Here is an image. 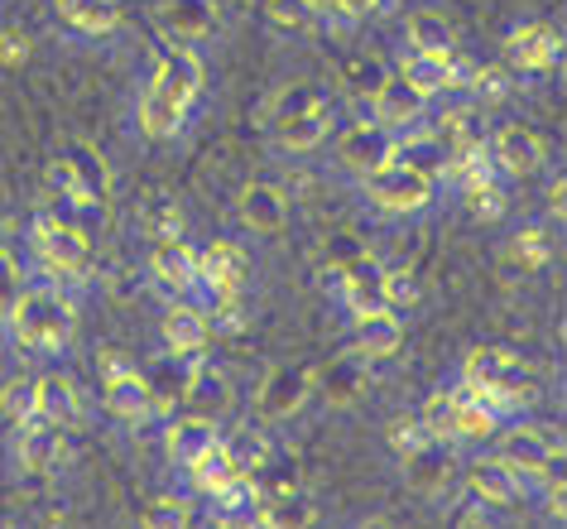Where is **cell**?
Masks as SVG:
<instances>
[{"mask_svg":"<svg viewBox=\"0 0 567 529\" xmlns=\"http://www.w3.org/2000/svg\"><path fill=\"white\" fill-rule=\"evenodd\" d=\"M102 399H106L111 419H121L131 428L150 419V380L116 347H102Z\"/></svg>","mask_w":567,"mask_h":529,"instance_id":"obj_3","label":"cell"},{"mask_svg":"<svg viewBox=\"0 0 567 529\" xmlns=\"http://www.w3.org/2000/svg\"><path fill=\"white\" fill-rule=\"evenodd\" d=\"M212 327H226V333H240V327L250 323L246 313V298L240 294H212V313H207Z\"/></svg>","mask_w":567,"mask_h":529,"instance_id":"obj_49","label":"cell"},{"mask_svg":"<svg viewBox=\"0 0 567 529\" xmlns=\"http://www.w3.org/2000/svg\"><path fill=\"white\" fill-rule=\"evenodd\" d=\"M78 414H82V399H78L73 376H63V370H49V376L34 380V419L59 424V428H73Z\"/></svg>","mask_w":567,"mask_h":529,"instance_id":"obj_22","label":"cell"},{"mask_svg":"<svg viewBox=\"0 0 567 529\" xmlns=\"http://www.w3.org/2000/svg\"><path fill=\"white\" fill-rule=\"evenodd\" d=\"M404 347V323L394 318V308H375V313H357L351 323V352L361 362H390Z\"/></svg>","mask_w":567,"mask_h":529,"instance_id":"obj_14","label":"cell"},{"mask_svg":"<svg viewBox=\"0 0 567 529\" xmlns=\"http://www.w3.org/2000/svg\"><path fill=\"white\" fill-rule=\"evenodd\" d=\"M188 116L193 111H183L178 102H168V96H159L154 88L140 92V131L150 140H178L188 131Z\"/></svg>","mask_w":567,"mask_h":529,"instance_id":"obj_27","label":"cell"},{"mask_svg":"<svg viewBox=\"0 0 567 529\" xmlns=\"http://www.w3.org/2000/svg\"><path fill=\"white\" fill-rule=\"evenodd\" d=\"M437 140L447 145V154L472 150V145H486V135H481V116H476V102L447 106V111H443V121H437Z\"/></svg>","mask_w":567,"mask_h":529,"instance_id":"obj_35","label":"cell"},{"mask_svg":"<svg viewBox=\"0 0 567 529\" xmlns=\"http://www.w3.org/2000/svg\"><path fill=\"white\" fill-rule=\"evenodd\" d=\"M462 506H466V510L452 515V525H481V520H486V500H481V496H466Z\"/></svg>","mask_w":567,"mask_h":529,"instance_id":"obj_54","label":"cell"},{"mask_svg":"<svg viewBox=\"0 0 567 529\" xmlns=\"http://www.w3.org/2000/svg\"><path fill=\"white\" fill-rule=\"evenodd\" d=\"M486 154L495 164V174L505 179H529L538 164H544V145H538L534 131H524V125H501L491 140H486Z\"/></svg>","mask_w":567,"mask_h":529,"instance_id":"obj_13","label":"cell"},{"mask_svg":"<svg viewBox=\"0 0 567 529\" xmlns=\"http://www.w3.org/2000/svg\"><path fill=\"white\" fill-rule=\"evenodd\" d=\"M30 34L24 30H0V68H20V63H30Z\"/></svg>","mask_w":567,"mask_h":529,"instance_id":"obj_53","label":"cell"},{"mask_svg":"<svg viewBox=\"0 0 567 529\" xmlns=\"http://www.w3.org/2000/svg\"><path fill=\"white\" fill-rule=\"evenodd\" d=\"M212 438H221V434H217V419H203V414H183V419H168V428H164V452H168V462L188 467Z\"/></svg>","mask_w":567,"mask_h":529,"instance_id":"obj_24","label":"cell"},{"mask_svg":"<svg viewBox=\"0 0 567 529\" xmlns=\"http://www.w3.org/2000/svg\"><path fill=\"white\" fill-rule=\"evenodd\" d=\"M150 275L168 294H193L197 289V251L183 236H159L150 246Z\"/></svg>","mask_w":567,"mask_h":529,"instance_id":"obj_15","label":"cell"},{"mask_svg":"<svg viewBox=\"0 0 567 529\" xmlns=\"http://www.w3.org/2000/svg\"><path fill=\"white\" fill-rule=\"evenodd\" d=\"M318 380H322V399H328V405H351V399H361V390H365V362L357 352H347L322 366Z\"/></svg>","mask_w":567,"mask_h":529,"instance_id":"obj_29","label":"cell"},{"mask_svg":"<svg viewBox=\"0 0 567 529\" xmlns=\"http://www.w3.org/2000/svg\"><path fill=\"white\" fill-rule=\"evenodd\" d=\"M385 442H390V448L400 452V457H409V452H419L423 442H433V438H429V428H423L419 419H394V424L385 428Z\"/></svg>","mask_w":567,"mask_h":529,"instance_id":"obj_51","label":"cell"},{"mask_svg":"<svg viewBox=\"0 0 567 529\" xmlns=\"http://www.w3.org/2000/svg\"><path fill=\"white\" fill-rule=\"evenodd\" d=\"M159 337L168 352L178 356H203L207 337H212V323H207V308H193V304H168L164 318H159Z\"/></svg>","mask_w":567,"mask_h":529,"instance_id":"obj_21","label":"cell"},{"mask_svg":"<svg viewBox=\"0 0 567 529\" xmlns=\"http://www.w3.org/2000/svg\"><path fill=\"white\" fill-rule=\"evenodd\" d=\"M462 380H472V385H495V390H509V395L519 390V399H529V385H524L519 362H515L509 352H501V347H476V352H466Z\"/></svg>","mask_w":567,"mask_h":529,"instance_id":"obj_20","label":"cell"},{"mask_svg":"<svg viewBox=\"0 0 567 529\" xmlns=\"http://www.w3.org/2000/svg\"><path fill=\"white\" fill-rule=\"evenodd\" d=\"M212 24H217V10H212V0H168L164 6V30L183 39V44H193V39H207Z\"/></svg>","mask_w":567,"mask_h":529,"instance_id":"obj_31","label":"cell"},{"mask_svg":"<svg viewBox=\"0 0 567 529\" xmlns=\"http://www.w3.org/2000/svg\"><path fill=\"white\" fill-rule=\"evenodd\" d=\"M472 102L476 106H495V102H505L509 92H515V73H509V68H476V78H472Z\"/></svg>","mask_w":567,"mask_h":529,"instance_id":"obj_44","label":"cell"},{"mask_svg":"<svg viewBox=\"0 0 567 529\" xmlns=\"http://www.w3.org/2000/svg\"><path fill=\"white\" fill-rule=\"evenodd\" d=\"M145 236H183V207H174V203H150L145 207Z\"/></svg>","mask_w":567,"mask_h":529,"instance_id":"obj_50","label":"cell"},{"mask_svg":"<svg viewBox=\"0 0 567 529\" xmlns=\"http://www.w3.org/2000/svg\"><path fill=\"white\" fill-rule=\"evenodd\" d=\"M250 269H255L250 251L231 236H221V241H212L207 251H197V284H203L207 294H246Z\"/></svg>","mask_w":567,"mask_h":529,"instance_id":"obj_6","label":"cell"},{"mask_svg":"<svg viewBox=\"0 0 567 529\" xmlns=\"http://www.w3.org/2000/svg\"><path fill=\"white\" fill-rule=\"evenodd\" d=\"M328 131H332V106H318V111H303V116L275 121V140L284 150H293V154L318 150L322 140H328Z\"/></svg>","mask_w":567,"mask_h":529,"instance_id":"obj_28","label":"cell"},{"mask_svg":"<svg viewBox=\"0 0 567 529\" xmlns=\"http://www.w3.org/2000/svg\"><path fill=\"white\" fill-rule=\"evenodd\" d=\"M30 251L44 275H78L87 261V232L68 217H39L30 226Z\"/></svg>","mask_w":567,"mask_h":529,"instance_id":"obj_4","label":"cell"},{"mask_svg":"<svg viewBox=\"0 0 567 529\" xmlns=\"http://www.w3.org/2000/svg\"><path fill=\"white\" fill-rule=\"evenodd\" d=\"M390 160H400L409 169H419V174H429V179H443V164H447V145L437 140V131H400L394 135V154Z\"/></svg>","mask_w":567,"mask_h":529,"instance_id":"obj_25","label":"cell"},{"mask_svg":"<svg viewBox=\"0 0 567 529\" xmlns=\"http://www.w3.org/2000/svg\"><path fill=\"white\" fill-rule=\"evenodd\" d=\"M265 20L279 34H313L318 30V6L313 0H265Z\"/></svg>","mask_w":567,"mask_h":529,"instance_id":"obj_37","label":"cell"},{"mask_svg":"<svg viewBox=\"0 0 567 529\" xmlns=\"http://www.w3.org/2000/svg\"><path fill=\"white\" fill-rule=\"evenodd\" d=\"M452 395H457V390H452ZM495 428H501V414H495V409L476 405V399H457L452 438H462V442H486V438H495Z\"/></svg>","mask_w":567,"mask_h":529,"instance_id":"obj_39","label":"cell"},{"mask_svg":"<svg viewBox=\"0 0 567 529\" xmlns=\"http://www.w3.org/2000/svg\"><path fill=\"white\" fill-rule=\"evenodd\" d=\"M10 337L34 356H53L73 342V304L49 284H24L10 313Z\"/></svg>","mask_w":567,"mask_h":529,"instance_id":"obj_1","label":"cell"},{"mask_svg":"<svg viewBox=\"0 0 567 529\" xmlns=\"http://www.w3.org/2000/svg\"><path fill=\"white\" fill-rule=\"evenodd\" d=\"M150 529H178V525H193V500L188 496H159L154 506L140 515Z\"/></svg>","mask_w":567,"mask_h":529,"instance_id":"obj_46","label":"cell"},{"mask_svg":"<svg viewBox=\"0 0 567 529\" xmlns=\"http://www.w3.org/2000/svg\"><path fill=\"white\" fill-rule=\"evenodd\" d=\"M24 289V269L16 261V251L0 246V327L10 323V313H16V298Z\"/></svg>","mask_w":567,"mask_h":529,"instance_id":"obj_48","label":"cell"},{"mask_svg":"<svg viewBox=\"0 0 567 529\" xmlns=\"http://www.w3.org/2000/svg\"><path fill=\"white\" fill-rule=\"evenodd\" d=\"M150 88L168 96V102H178L183 111H193L207 92V63L197 59L188 44H168V49H159V59H154Z\"/></svg>","mask_w":567,"mask_h":529,"instance_id":"obj_5","label":"cell"},{"mask_svg":"<svg viewBox=\"0 0 567 529\" xmlns=\"http://www.w3.org/2000/svg\"><path fill=\"white\" fill-rule=\"evenodd\" d=\"M385 78H390V68L380 63V59H371V53H361V59H351V63H347V88L357 92L361 102H371V92H375Z\"/></svg>","mask_w":567,"mask_h":529,"instance_id":"obj_47","label":"cell"},{"mask_svg":"<svg viewBox=\"0 0 567 529\" xmlns=\"http://www.w3.org/2000/svg\"><path fill=\"white\" fill-rule=\"evenodd\" d=\"M183 471H188V481H193V491H197V496H212L217 486H226L231 477H240V471L231 467V457H226V442H221V438H212L207 448L197 452Z\"/></svg>","mask_w":567,"mask_h":529,"instance_id":"obj_32","label":"cell"},{"mask_svg":"<svg viewBox=\"0 0 567 529\" xmlns=\"http://www.w3.org/2000/svg\"><path fill=\"white\" fill-rule=\"evenodd\" d=\"M178 405H188V414H203V419H221L226 409H231V385H226L221 370H212L197 362L188 390H183Z\"/></svg>","mask_w":567,"mask_h":529,"instance_id":"obj_26","label":"cell"},{"mask_svg":"<svg viewBox=\"0 0 567 529\" xmlns=\"http://www.w3.org/2000/svg\"><path fill=\"white\" fill-rule=\"evenodd\" d=\"M63 164L73 174V197H68L73 207H102L111 197V169L92 145H68Z\"/></svg>","mask_w":567,"mask_h":529,"instance_id":"obj_19","label":"cell"},{"mask_svg":"<svg viewBox=\"0 0 567 529\" xmlns=\"http://www.w3.org/2000/svg\"><path fill=\"white\" fill-rule=\"evenodd\" d=\"M447 68H452V53H409L400 78L414 82L429 102H437V96H447Z\"/></svg>","mask_w":567,"mask_h":529,"instance_id":"obj_34","label":"cell"},{"mask_svg":"<svg viewBox=\"0 0 567 529\" xmlns=\"http://www.w3.org/2000/svg\"><path fill=\"white\" fill-rule=\"evenodd\" d=\"M553 261V232L548 226H519L515 241H509V265L524 269V275H538Z\"/></svg>","mask_w":567,"mask_h":529,"instance_id":"obj_36","label":"cell"},{"mask_svg":"<svg viewBox=\"0 0 567 529\" xmlns=\"http://www.w3.org/2000/svg\"><path fill=\"white\" fill-rule=\"evenodd\" d=\"M318 520V510L308 506V496L299 491H289V496H269L255 506V525H265V529H303V525H313Z\"/></svg>","mask_w":567,"mask_h":529,"instance_id":"obj_33","label":"cell"},{"mask_svg":"<svg viewBox=\"0 0 567 529\" xmlns=\"http://www.w3.org/2000/svg\"><path fill=\"white\" fill-rule=\"evenodd\" d=\"M466 491L481 496L486 506L509 510V506H519V496H524V477L505 457H476V462L466 467Z\"/></svg>","mask_w":567,"mask_h":529,"instance_id":"obj_17","label":"cell"},{"mask_svg":"<svg viewBox=\"0 0 567 529\" xmlns=\"http://www.w3.org/2000/svg\"><path fill=\"white\" fill-rule=\"evenodd\" d=\"M308 395H313V376H308V370L275 366L260 380V390H255V414H260L265 424H284V419H293V414L308 405Z\"/></svg>","mask_w":567,"mask_h":529,"instance_id":"obj_7","label":"cell"},{"mask_svg":"<svg viewBox=\"0 0 567 529\" xmlns=\"http://www.w3.org/2000/svg\"><path fill=\"white\" fill-rule=\"evenodd\" d=\"M221 442H226V457H231V467L240 471V477H250V471L260 467L269 452H275L260 428H236V434H231V438H221Z\"/></svg>","mask_w":567,"mask_h":529,"instance_id":"obj_40","label":"cell"},{"mask_svg":"<svg viewBox=\"0 0 567 529\" xmlns=\"http://www.w3.org/2000/svg\"><path fill=\"white\" fill-rule=\"evenodd\" d=\"M328 275H337V294H342V304L351 313H375L385 308V265L375 261V255L357 251L351 261H342L337 269H328Z\"/></svg>","mask_w":567,"mask_h":529,"instance_id":"obj_8","label":"cell"},{"mask_svg":"<svg viewBox=\"0 0 567 529\" xmlns=\"http://www.w3.org/2000/svg\"><path fill=\"white\" fill-rule=\"evenodd\" d=\"M466 197V212H472L476 222H501L505 212H509V197H505V189H501V174L495 179H486V183H476V189H466L462 193Z\"/></svg>","mask_w":567,"mask_h":529,"instance_id":"obj_41","label":"cell"},{"mask_svg":"<svg viewBox=\"0 0 567 529\" xmlns=\"http://www.w3.org/2000/svg\"><path fill=\"white\" fill-rule=\"evenodd\" d=\"M404 39H409V53H452L457 49V30L437 16V10H414L404 20Z\"/></svg>","mask_w":567,"mask_h":529,"instance_id":"obj_30","label":"cell"},{"mask_svg":"<svg viewBox=\"0 0 567 529\" xmlns=\"http://www.w3.org/2000/svg\"><path fill=\"white\" fill-rule=\"evenodd\" d=\"M0 419H6L10 428H20V424L34 419V380L10 376L6 385H0Z\"/></svg>","mask_w":567,"mask_h":529,"instance_id":"obj_43","label":"cell"},{"mask_svg":"<svg viewBox=\"0 0 567 529\" xmlns=\"http://www.w3.org/2000/svg\"><path fill=\"white\" fill-rule=\"evenodd\" d=\"M361 193H365V203L375 212H385V217H414V212H423L437 197V179L390 160L361 179Z\"/></svg>","mask_w":567,"mask_h":529,"instance_id":"obj_2","label":"cell"},{"mask_svg":"<svg viewBox=\"0 0 567 529\" xmlns=\"http://www.w3.org/2000/svg\"><path fill=\"white\" fill-rule=\"evenodd\" d=\"M409 304H419L414 269H385V308H409Z\"/></svg>","mask_w":567,"mask_h":529,"instance_id":"obj_52","label":"cell"},{"mask_svg":"<svg viewBox=\"0 0 567 529\" xmlns=\"http://www.w3.org/2000/svg\"><path fill=\"white\" fill-rule=\"evenodd\" d=\"M563 207H567V179L558 174L548 183V212H553V222H563Z\"/></svg>","mask_w":567,"mask_h":529,"instance_id":"obj_55","label":"cell"},{"mask_svg":"<svg viewBox=\"0 0 567 529\" xmlns=\"http://www.w3.org/2000/svg\"><path fill=\"white\" fill-rule=\"evenodd\" d=\"M318 106H328L322 88H313V82H289V88L275 96V121H284V116H303V111H318Z\"/></svg>","mask_w":567,"mask_h":529,"instance_id":"obj_45","label":"cell"},{"mask_svg":"<svg viewBox=\"0 0 567 529\" xmlns=\"http://www.w3.org/2000/svg\"><path fill=\"white\" fill-rule=\"evenodd\" d=\"M505 44H509L515 68H524V73H553L563 63V30L548 20H529L519 30H509Z\"/></svg>","mask_w":567,"mask_h":529,"instance_id":"obj_12","label":"cell"},{"mask_svg":"<svg viewBox=\"0 0 567 529\" xmlns=\"http://www.w3.org/2000/svg\"><path fill=\"white\" fill-rule=\"evenodd\" d=\"M390 154H394V131H385V125H375V121L351 125V131L337 140V169H347L351 179H365L371 169L390 164Z\"/></svg>","mask_w":567,"mask_h":529,"instance_id":"obj_11","label":"cell"},{"mask_svg":"<svg viewBox=\"0 0 567 529\" xmlns=\"http://www.w3.org/2000/svg\"><path fill=\"white\" fill-rule=\"evenodd\" d=\"M452 419H457V395H452V390H437V395L423 399L419 424L429 428L433 442H457V438H452Z\"/></svg>","mask_w":567,"mask_h":529,"instance_id":"obj_42","label":"cell"},{"mask_svg":"<svg viewBox=\"0 0 567 529\" xmlns=\"http://www.w3.org/2000/svg\"><path fill=\"white\" fill-rule=\"evenodd\" d=\"M236 212L255 236H279L284 222H289V193L275 189V183H246L236 197Z\"/></svg>","mask_w":567,"mask_h":529,"instance_id":"obj_18","label":"cell"},{"mask_svg":"<svg viewBox=\"0 0 567 529\" xmlns=\"http://www.w3.org/2000/svg\"><path fill=\"white\" fill-rule=\"evenodd\" d=\"M558 452H563V438L544 434L538 424H519L501 438V457L519 471V477H538V471L548 467V457H558Z\"/></svg>","mask_w":567,"mask_h":529,"instance_id":"obj_16","label":"cell"},{"mask_svg":"<svg viewBox=\"0 0 567 529\" xmlns=\"http://www.w3.org/2000/svg\"><path fill=\"white\" fill-rule=\"evenodd\" d=\"M404 462H409V481H414L423 496H437V491H443V481H447V452L437 448V442H423V448L409 452Z\"/></svg>","mask_w":567,"mask_h":529,"instance_id":"obj_38","label":"cell"},{"mask_svg":"<svg viewBox=\"0 0 567 529\" xmlns=\"http://www.w3.org/2000/svg\"><path fill=\"white\" fill-rule=\"evenodd\" d=\"M59 20L68 24L73 34H87V39H106L121 30V6L116 0H53Z\"/></svg>","mask_w":567,"mask_h":529,"instance_id":"obj_23","label":"cell"},{"mask_svg":"<svg viewBox=\"0 0 567 529\" xmlns=\"http://www.w3.org/2000/svg\"><path fill=\"white\" fill-rule=\"evenodd\" d=\"M16 462H20V471H30V477H53V471L68 462V428L44 424V419L20 424Z\"/></svg>","mask_w":567,"mask_h":529,"instance_id":"obj_10","label":"cell"},{"mask_svg":"<svg viewBox=\"0 0 567 529\" xmlns=\"http://www.w3.org/2000/svg\"><path fill=\"white\" fill-rule=\"evenodd\" d=\"M429 116V96H423L414 82H404L400 73H390L380 88L371 92V121L385 125V131H414V125Z\"/></svg>","mask_w":567,"mask_h":529,"instance_id":"obj_9","label":"cell"}]
</instances>
